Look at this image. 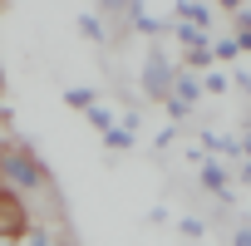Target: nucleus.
Masks as SVG:
<instances>
[{
    "mask_svg": "<svg viewBox=\"0 0 251 246\" xmlns=\"http://www.w3.org/2000/svg\"><path fill=\"white\" fill-rule=\"evenodd\" d=\"M202 89H212V94H226V74H207V79H202Z\"/></svg>",
    "mask_w": 251,
    "mask_h": 246,
    "instance_id": "nucleus-14",
    "label": "nucleus"
},
{
    "mask_svg": "<svg viewBox=\"0 0 251 246\" xmlns=\"http://www.w3.org/2000/svg\"><path fill=\"white\" fill-rule=\"evenodd\" d=\"M177 20H187L192 30H207V20H212V10H207V5H192V0H182V5H177Z\"/></svg>",
    "mask_w": 251,
    "mask_h": 246,
    "instance_id": "nucleus-6",
    "label": "nucleus"
},
{
    "mask_svg": "<svg viewBox=\"0 0 251 246\" xmlns=\"http://www.w3.org/2000/svg\"><path fill=\"white\" fill-rule=\"evenodd\" d=\"M231 246H251V226H236L231 231Z\"/></svg>",
    "mask_w": 251,
    "mask_h": 246,
    "instance_id": "nucleus-16",
    "label": "nucleus"
},
{
    "mask_svg": "<svg viewBox=\"0 0 251 246\" xmlns=\"http://www.w3.org/2000/svg\"><path fill=\"white\" fill-rule=\"evenodd\" d=\"M0 246H15V236H5V231H0Z\"/></svg>",
    "mask_w": 251,
    "mask_h": 246,
    "instance_id": "nucleus-18",
    "label": "nucleus"
},
{
    "mask_svg": "<svg viewBox=\"0 0 251 246\" xmlns=\"http://www.w3.org/2000/svg\"><path fill=\"white\" fill-rule=\"evenodd\" d=\"M30 246H54V241H50V231H35L30 226Z\"/></svg>",
    "mask_w": 251,
    "mask_h": 246,
    "instance_id": "nucleus-17",
    "label": "nucleus"
},
{
    "mask_svg": "<svg viewBox=\"0 0 251 246\" xmlns=\"http://www.w3.org/2000/svg\"><path fill=\"white\" fill-rule=\"evenodd\" d=\"M79 30H84L94 45H103V25H99V15H79Z\"/></svg>",
    "mask_w": 251,
    "mask_h": 246,
    "instance_id": "nucleus-9",
    "label": "nucleus"
},
{
    "mask_svg": "<svg viewBox=\"0 0 251 246\" xmlns=\"http://www.w3.org/2000/svg\"><path fill=\"white\" fill-rule=\"evenodd\" d=\"M241 153H246V158H251V133H246V143H241Z\"/></svg>",
    "mask_w": 251,
    "mask_h": 246,
    "instance_id": "nucleus-19",
    "label": "nucleus"
},
{
    "mask_svg": "<svg viewBox=\"0 0 251 246\" xmlns=\"http://www.w3.org/2000/svg\"><path fill=\"white\" fill-rule=\"evenodd\" d=\"M177 231L192 241V236H202V231H207V221H197V217H182V221H177Z\"/></svg>",
    "mask_w": 251,
    "mask_h": 246,
    "instance_id": "nucleus-12",
    "label": "nucleus"
},
{
    "mask_svg": "<svg viewBox=\"0 0 251 246\" xmlns=\"http://www.w3.org/2000/svg\"><path fill=\"white\" fill-rule=\"evenodd\" d=\"M64 103H69V108H84V113H89V108H94V89H64Z\"/></svg>",
    "mask_w": 251,
    "mask_h": 246,
    "instance_id": "nucleus-8",
    "label": "nucleus"
},
{
    "mask_svg": "<svg viewBox=\"0 0 251 246\" xmlns=\"http://www.w3.org/2000/svg\"><path fill=\"white\" fill-rule=\"evenodd\" d=\"M187 64H192V74L207 69V64H212V49H187Z\"/></svg>",
    "mask_w": 251,
    "mask_h": 246,
    "instance_id": "nucleus-13",
    "label": "nucleus"
},
{
    "mask_svg": "<svg viewBox=\"0 0 251 246\" xmlns=\"http://www.w3.org/2000/svg\"><path fill=\"white\" fill-rule=\"evenodd\" d=\"M108 148H118V153H123V148H133V133L113 123V128H108Z\"/></svg>",
    "mask_w": 251,
    "mask_h": 246,
    "instance_id": "nucleus-10",
    "label": "nucleus"
},
{
    "mask_svg": "<svg viewBox=\"0 0 251 246\" xmlns=\"http://www.w3.org/2000/svg\"><path fill=\"white\" fill-rule=\"evenodd\" d=\"M202 187L217 192V197H226V168L222 163H202Z\"/></svg>",
    "mask_w": 251,
    "mask_h": 246,
    "instance_id": "nucleus-5",
    "label": "nucleus"
},
{
    "mask_svg": "<svg viewBox=\"0 0 251 246\" xmlns=\"http://www.w3.org/2000/svg\"><path fill=\"white\" fill-rule=\"evenodd\" d=\"M0 182H10V192H25L45 182V168L30 153H0Z\"/></svg>",
    "mask_w": 251,
    "mask_h": 246,
    "instance_id": "nucleus-2",
    "label": "nucleus"
},
{
    "mask_svg": "<svg viewBox=\"0 0 251 246\" xmlns=\"http://www.w3.org/2000/svg\"><path fill=\"white\" fill-rule=\"evenodd\" d=\"M89 123H94V128H103V133H108V128H113V113H108L103 103H94V108H89Z\"/></svg>",
    "mask_w": 251,
    "mask_h": 246,
    "instance_id": "nucleus-11",
    "label": "nucleus"
},
{
    "mask_svg": "<svg viewBox=\"0 0 251 246\" xmlns=\"http://www.w3.org/2000/svg\"><path fill=\"white\" fill-rule=\"evenodd\" d=\"M128 15H133V20H138V25H133V30H143V35H163V30H168V25H163V20H158V15H153V10H143V5H128Z\"/></svg>",
    "mask_w": 251,
    "mask_h": 246,
    "instance_id": "nucleus-7",
    "label": "nucleus"
},
{
    "mask_svg": "<svg viewBox=\"0 0 251 246\" xmlns=\"http://www.w3.org/2000/svg\"><path fill=\"white\" fill-rule=\"evenodd\" d=\"M168 113H173V123H182L192 108H187V103H177V98H168Z\"/></svg>",
    "mask_w": 251,
    "mask_h": 246,
    "instance_id": "nucleus-15",
    "label": "nucleus"
},
{
    "mask_svg": "<svg viewBox=\"0 0 251 246\" xmlns=\"http://www.w3.org/2000/svg\"><path fill=\"white\" fill-rule=\"evenodd\" d=\"M0 231L5 236H30V212H25V202L10 192V187H0Z\"/></svg>",
    "mask_w": 251,
    "mask_h": 246,
    "instance_id": "nucleus-3",
    "label": "nucleus"
},
{
    "mask_svg": "<svg viewBox=\"0 0 251 246\" xmlns=\"http://www.w3.org/2000/svg\"><path fill=\"white\" fill-rule=\"evenodd\" d=\"M0 89H5V69H0Z\"/></svg>",
    "mask_w": 251,
    "mask_h": 246,
    "instance_id": "nucleus-20",
    "label": "nucleus"
},
{
    "mask_svg": "<svg viewBox=\"0 0 251 246\" xmlns=\"http://www.w3.org/2000/svg\"><path fill=\"white\" fill-rule=\"evenodd\" d=\"M197 94H202V79H197L192 69H187V74H177V84H173V98L192 108V103H197Z\"/></svg>",
    "mask_w": 251,
    "mask_h": 246,
    "instance_id": "nucleus-4",
    "label": "nucleus"
},
{
    "mask_svg": "<svg viewBox=\"0 0 251 246\" xmlns=\"http://www.w3.org/2000/svg\"><path fill=\"white\" fill-rule=\"evenodd\" d=\"M138 84H143V94H148V98L168 103V98H173V84H177V69H173V59H168L163 49H153V54L143 59V74H138Z\"/></svg>",
    "mask_w": 251,
    "mask_h": 246,
    "instance_id": "nucleus-1",
    "label": "nucleus"
}]
</instances>
